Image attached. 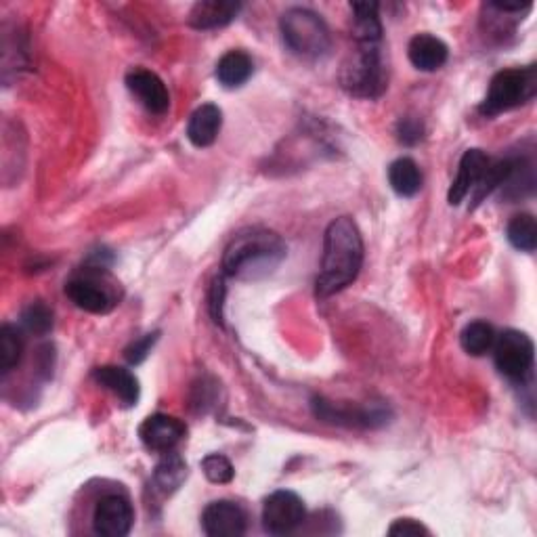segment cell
<instances>
[{
	"mask_svg": "<svg viewBox=\"0 0 537 537\" xmlns=\"http://www.w3.org/2000/svg\"><path fill=\"white\" fill-rule=\"evenodd\" d=\"M363 265V240L351 217L334 219L324 235V256L315 290L319 298H328L349 288Z\"/></svg>",
	"mask_w": 537,
	"mask_h": 537,
	"instance_id": "6da1fadb",
	"label": "cell"
},
{
	"mask_svg": "<svg viewBox=\"0 0 537 537\" xmlns=\"http://www.w3.org/2000/svg\"><path fill=\"white\" fill-rule=\"evenodd\" d=\"M288 246L275 231L252 227L240 231L225 250L223 271L235 279H259L286 259Z\"/></svg>",
	"mask_w": 537,
	"mask_h": 537,
	"instance_id": "7a4b0ae2",
	"label": "cell"
},
{
	"mask_svg": "<svg viewBox=\"0 0 537 537\" xmlns=\"http://www.w3.org/2000/svg\"><path fill=\"white\" fill-rule=\"evenodd\" d=\"M279 30H282L286 47L300 59L317 61L332 49V36L326 21L311 9H288L279 19Z\"/></svg>",
	"mask_w": 537,
	"mask_h": 537,
	"instance_id": "3957f363",
	"label": "cell"
},
{
	"mask_svg": "<svg viewBox=\"0 0 537 537\" xmlns=\"http://www.w3.org/2000/svg\"><path fill=\"white\" fill-rule=\"evenodd\" d=\"M342 89L359 99H378L386 91V63L382 42H357L355 53L342 66Z\"/></svg>",
	"mask_w": 537,
	"mask_h": 537,
	"instance_id": "277c9868",
	"label": "cell"
},
{
	"mask_svg": "<svg viewBox=\"0 0 537 537\" xmlns=\"http://www.w3.org/2000/svg\"><path fill=\"white\" fill-rule=\"evenodd\" d=\"M537 93V70L529 68H512L502 70L491 78L487 95L481 103L483 116H500L504 112L514 110V107L529 103Z\"/></svg>",
	"mask_w": 537,
	"mask_h": 537,
	"instance_id": "5b68a950",
	"label": "cell"
},
{
	"mask_svg": "<svg viewBox=\"0 0 537 537\" xmlns=\"http://www.w3.org/2000/svg\"><path fill=\"white\" fill-rule=\"evenodd\" d=\"M66 294L72 303L95 315H105L116 307V294L105 284V267H87L76 273L66 284Z\"/></svg>",
	"mask_w": 537,
	"mask_h": 537,
	"instance_id": "8992f818",
	"label": "cell"
},
{
	"mask_svg": "<svg viewBox=\"0 0 537 537\" xmlns=\"http://www.w3.org/2000/svg\"><path fill=\"white\" fill-rule=\"evenodd\" d=\"M533 340L519 330H504L493 342V359L502 376L512 382H523L533 370Z\"/></svg>",
	"mask_w": 537,
	"mask_h": 537,
	"instance_id": "52a82bcc",
	"label": "cell"
},
{
	"mask_svg": "<svg viewBox=\"0 0 537 537\" xmlns=\"http://www.w3.org/2000/svg\"><path fill=\"white\" fill-rule=\"evenodd\" d=\"M307 519L305 502L294 491H273L263 506V527L271 535H288Z\"/></svg>",
	"mask_w": 537,
	"mask_h": 537,
	"instance_id": "ba28073f",
	"label": "cell"
},
{
	"mask_svg": "<svg viewBox=\"0 0 537 537\" xmlns=\"http://www.w3.org/2000/svg\"><path fill=\"white\" fill-rule=\"evenodd\" d=\"M313 414L330 424L338 426H357V428H376L389 422V410L380 405L372 407H351L334 405L326 399H313Z\"/></svg>",
	"mask_w": 537,
	"mask_h": 537,
	"instance_id": "9c48e42d",
	"label": "cell"
},
{
	"mask_svg": "<svg viewBox=\"0 0 537 537\" xmlns=\"http://www.w3.org/2000/svg\"><path fill=\"white\" fill-rule=\"evenodd\" d=\"M135 512L131 502L120 493H110L97 502L93 514V529L101 537H124L131 533Z\"/></svg>",
	"mask_w": 537,
	"mask_h": 537,
	"instance_id": "30bf717a",
	"label": "cell"
},
{
	"mask_svg": "<svg viewBox=\"0 0 537 537\" xmlns=\"http://www.w3.org/2000/svg\"><path fill=\"white\" fill-rule=\"evenodd\" d=\"M187 426L168 414H154L139 426V439L149 451H173L185 437Z\"/></svg>",
	"mask_w": 537,
	"mask_h": 537,
	"instance_id": "8fae6325",
	"label": "cell"
},
{
	"mask_svg": "<svg viewBox=\"0 0 537 537\" xmlns=\"http://www.w3.org/2000/svg\"><path fill=\"white\" fill-rule=\"evenodd\" d=\"M126 89L131 91L149 114L162 116L170 107V95L162 78L154 72L137 68L126 74Z\"/></svg>",
	"mask_w": 537,
	"mask_h": 537,
	"instance_id": "7c38bea8",
	"label": "cell"
},
{
	"mask_svg": "<svg viewBox=\"0 0 537 537\" xmlns=\"http://www.w3.org/2000/svg\"><path fill=\"white\" fill-rule=\"evenodd\" d=\"M246 512L229 500H219L202 512V527L210 537H238L246 533Z\"/></svg>",
	"mask_w": 537,
	"mask_h": 537,
	"instance_id": "4fadbf2b",
	"label": "cell"
},
{
	"mask_svg": "<svg viewBox=\"0 0 537 537\" xmlns=\"http://www.w3.org/2000/svg\"><path fill=\"white\" fill-rule=\"evenodd\" d=\"M489 162L491 158L485 152H481V149H468L460 160L458 177L454 183H451V189L447 193V200L451 206L462 204L470 196L472 189H475L479 181L483 179Z\"/></svg>",
	"mask_w": 537,
	"mask_h": 537,
	"instance_id": "5bb4252c",
	"label": "cell"
},
{
	"mask_svg": "<svg viewBox=\"0 0 537 537\" xmlns=\"http://www.w3.org/2000/svg\"><path fill=\"white\" fill-rule=\"evenodd\" d=\"M242 3L231 0H202L189 13V26L196 30H217L229 26L240 15Z\"/></svg>",
	"mask_w": 537,
	"mask_h": 537,
	"instance_id": "9a60e30c",
	"label": "cell"
},
{
	"mask_svg": "<svg viewBox=\"0 0 537 537\" xmlns=\"http://www.w3.org/2000/svg\"><path fill=\"white\" fill-rule=\"evenodd\" d=\"M93 378L105 391H110L124 407H133L139 401V380L133 372L118 365H103L93 372Z\"/></svg>",
	"mask_w": 537,
	"mask_h": 537,
	"instance_id": "2e32d148",
	"label": "cell"
},
{
	"mask_svg": "<svg viewBox=\"0 0 537 537\" xmlns=\"http://www.w3.org/2000/svg\"><path fill=\"white\" fill-rule=\"evenodd\" d=\"M407 57H410L416 70L437 72L447 63L449 49L441 38L433 34H416L410 40V47H407Z\"/></svg>",
	"mask_w": 537,
	"mask_h": 537,
	"instance_id": "e0dca14e",
	"label": "cell"
},
{
	"mask_svg": "<svg viewBox=\"0 0 537 537\" xmlns=\"http://www.w3.org/2000/svg\"><path fill=\"white\" fill-rule=\"evenodd\" d=\"M223 126V112L217 105L206 103L191 114L187 124V139L196 147H210L217 141Z\"/></svg>",
	"mask_w": 537,
	"mask_h": 537,
	"instance_id": "ac0fdd59",
	"label": "cell"
},
{
	"mask_svg": "<svg viewBox=\"0 0 537 537\" xmlns=\"http://www.w3.org/2000/svg\"><path fill=\"white\" fill-rule=\"evenodd\" d=\"M254 63L244 51H229L217 63V78L227 89H238L250 80Z\"/></svg>",
	"mask_w": 537,
	"mask_h": 537,
	"instance_id": "d6986e66",
	"label": "cell"
},
{
	"mask_svg": "<svg viewBox=\"0 0 537 537\" xmlns=\"http://www.w3.org/2000/svg\"><path fill=\"white\" fill-rule=\"evenodd\" d=\"M353 38L355 42H382L380 5L378 3H353Z\"/></svg>",
	"mask_w": 537,
	"mask_h": 537,
	"instance_id": "ffe728a7",
	"label": "cell"
},
{
	"mask_svg": "<svg viewBox=\"0 0 537 537\" xmlns=\"http://www.w3.org/2000/svg\"><path fill=\"white\" fill-rule=\"evenodd\" d=\"M422 173L412 158H399L389 166V183L401 198H414L422 189Z\"/></svg>",
	"mask_w": 537,
	"mask_h": 537,
	"instance_id": "44dd1931",
	"label": "cell"
},
{
	"mask_svg": "<svg viewBox=\"0 0 537 537\" xmlns=\"http://www.w3.org/2000/svg\"><path fill=\"white\" fill-rule=\"evenodd\" d=\"M187 479V464L179 454L173 451H166V458L156 466L154 470V485L170 496V493L177 491L181 483Z\"/></svg>",
	"mask_w": 537,
	"mask_h": 537,
	"instance_id": "7402d4cb",
	"label": "cell"
},
{
	"mask_svg": "<svg viewBox=\"0 0 537 537\" xmlns=\"http://www.w3.org/2000/svg\"><path fill=\"white\" fill-rule=\"evenodd\" d=\"M496 336V330H493V326L487 324V321H470L460 334V342L468 355L483 357L493 349Z\"/></svg>",
	"mask_w": 537,
	"mask_h": 537,
	"instance_id": "603a6c76",
	"label": "cell"
},
{
	"mask_svg": "<svg viewBox=\"0 0 537 537\" xmlns=\"http://www.w3.org/2000/svg\"><path fill=\"white\" fill-rule=\"evenodd\" d=\"M21 355H24V336L15 326L5 324L0 328V370H3V376L17 368Z\"/></svg>",
	"mask_w": 537,
	"mask_h": 537,
	"instance_id": "cb8c5ba5",
	"label": "cell"
},
{
	"mask_svg": "<svg viewBox=\"0 0 537 537\" xmlns=\"http://www.w3.org/2000/svg\"><path fill=\"white\" fill-rule=\"evenodd\" d=\"M508 242L521 250V252H533L537 248V225L531 214H517L506 229Z\"/></svg>",
	"mask_w": 537,
	"mask_h": 537,
	"instance_id": "d4e9b609",
	"label": "cell"
},
{
	"mask_svg": "<svg viewBox=\"0 0 537 537\" xmlns=\"http://www.w3.org/2000/svg\"><path fill=\"white\" fill-rule=\"evenodd\" d=\"M21 324L28 332L45 336L53 328V311L42 303H32L21 313Z\"/></svg>",
	"mask_w": 537,
	"mask_h": 537,
	"instance_id": "484cf974",
	"label": "cell"
},
{
	"mask_svg": "<svg viewBox=\"0 0 537 537\" xmlns=\"http://www.w3.org/2000/svg\"><path fill=\"white\" fill-rule=\"evenodd\" d=\"M202 470L204 475L210 483H217V485H225V483H231L233 481V466L231 462L221 456V454H210L202 460Z\"/></svg>",
	"mask_w": 537,
	"mask_h": 537,
	"instance_id": "4316f807",
	"label": "cell"
},
{
	"mask_svg": "<svg viewBox=\"0 0 537 537\" xmlns=\"http://www.w3.org/2000/svg\"><path fill=\"white\" fill-rule=\"evenodd\" d=\"M156 340H158V334H147V336L135 340L133 345L124 351L126 361L131 363V365H139V363H143V361L147 359V355L152 353V349H154V345H156Z\"/></svg>",
	"mask_w": 537,
	"mask_h": 537,
	"instance_id": "83f0119b",
	"label": "cell"
},
{
	"mask_svg": "<svg viewBox=\"0 0 537 537\" xmlns=\"http://www.w3.org/2000/svg\"><path fill=\"white\" fill-rule=\"evenodd\" d=\"M399 141L405 145H416L422 139V122L416 118H401L397 124Z\"/></svg>",
	"mask_w": 537,
	"mask_h": 537,
	"instance_id": "f1b7e54d",
	"label": "cell"
},
{
	"mask_svg": "<svg viewBox=\"0 0 537 537\" xmlns=\"http://www.w3.org/2000/svg\"><path fill=\"white\" fill-rule=\"evenodd\" d=\"M223 303H225V284L223 279H214L210 290V313L217 324H223Z\"/></svg>",
	"mask_w": 537,
	"mask_h": 537,
	"instance_id": "f546056e",
	"label": "cell"
},
{
	"mask_svg": "<svg viewBox=\"0 0 537 537\" xmlns=\"http://www.w3.org/2000/svg\"><path fill=\"white\" fill-rule=\"evenodd\" d=\"M389 535H431V531L414 519H399L389 527Z\"/></svg>",
	"mask_w": 537,
	"mask_h": 537,
	"instance_id": "4dcf8cb0",
	"label": "cell"
}]
</instances>
